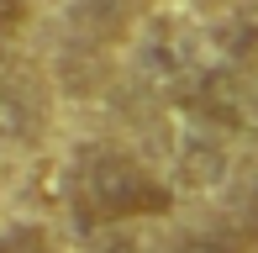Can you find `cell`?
Listing matches in <instances>:
<instances>
[{
  "label": "cell",
  "mask_w": 258,
  "mask_h": 253,
  "mask_svg": "<svg viewBox=\"0 0 258 253\" xmlns=\"http://www.w3.org/2000/svg\"><path fill=\"white\" fill-rule=\"evenodd\" d=\"M69 206L79 227H116L137 216H169L174 190L126 148H85L69 169Z\"/></svg>",
  "instance_id": "obj_1"
},
{
  "label": "cell",
  "mask_w": 258,
  "mask_h": 253,
  "mask_svg": "<svg viewBox=\"0 0 258 253\" xmlns=\"http://www.w3.org/2000/svg\"><path fill=\"white\" fill-rule=\"evenodd\" d=\"M174 253H248V237L242 232H221V227H211V232H190L179 237V248Z\"/></svg>",
  "instance_id": "obj_2"
},
{
  "label": "cell",
  "mask_w": 258,
  "mask_h": 253,
  "mask_svg": "<svg viewBox=\"0 0 258 253\" xmlns=\"http://www.w3.org/2000/svg\"><path fill=\"white\" fill-rule=\"evenodd\" d=\"M27 16H32V0H0V37L27 27Z\"/></svg>",
  "instance_id": "obj_4"
},
{
  "label": "cell",
  "mask_w": 258,
  "mask_h": 253,
  "mask_svg": "<svg viewBox=\"0 0 258 253\" xmlns=\"http://www.w3.org/2000/svg\"><path fill=\"white\" fill-rule=\"evenodd\" d=\"M0 253H58L48 227H32V222H16L0 232Z\"/></svg>",
  "instance_id": "obj_3"
},
{
  "label": "cell",
  "mask_w": 258,
  "mask_h": 253,
  "mask_svg": "<svg viewBox=\"0 0 258 253\" xmlns=\"http://www.w3.org/2000/svg\"><path fill=\"white\" fill-rule=\"evenodd\" d=\"M242 216H248V232H253V243H258V179H253L248 201H242Z\"/></svg>",
  "instance_id": "obj_5"
}]
</instances>
